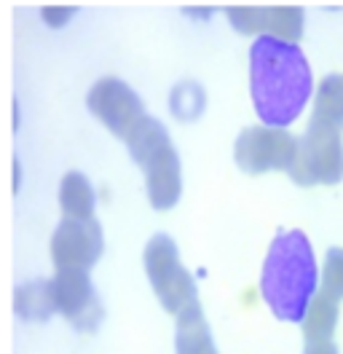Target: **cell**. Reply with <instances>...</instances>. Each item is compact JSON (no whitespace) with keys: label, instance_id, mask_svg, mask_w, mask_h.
<instances>
[{"label":"cell","instance_id":"12","mask_svg":"<svg viewBox=\"0 0 343 354\" xmlns=\"http://www.w3.org/2000/svg\"><path fill=\"white\" fill-rule=\"evenodd\" d=\"M335 325H338V301L317 290V295L311 298L308 309L300 319L306 341H330V335L335 333Z\"/></svg>","mask_w":343,"mask_h":354},{"label":"cell","instance_id":"18","mask_svg":"<svg viewBox=\"0 0 343 354\" xmlns=\"http://www.w3.org/2000/svg\"><path fill=\"white\" fill-rule=\"evenodd\" d=\"M322 292H327L330 298L341 301L343 298V247H330L324 255L322 266Z\"/></svg>","mask_w":343,"mask_h":354},{"label":"cell","instance_id":"2","mask_svg":"<svg viewBox=\"0 0 343 354\" xmlns=\"http://www.w3.org/2000/svg\"><path fill=\"white\" fill-rule=\"evenodd\" d=\"M317 258L303 231H281L268 247L260 292L268 309L284 322H300L317 295Z\"/></svg>","mask_w":343,"mask_h":354},{"label":"cell","instance_id":"16","mask_svg":"<svg viewBox=\"0 0 343 354\" xmlns=\"http://www.w3.org/2000/svg\"><path fill=\"white\" fill-rule=\"evenodd\" d=\"M204 105H207L204 88L198 86L196 81H183L172 91L169 108L180 121H196L204 111Z\"/></svg>","mask_w":343,"mask_h":354},{"label":"cell","instance_id":"15","mask_svg":"<svg viewBox=\"0 0 343 354\" xmlns=\"http://www.w3.org/2000/svg\"><path fill=\"white\" fill-rule=\"evenodd\" d=\"M311 118L341 124L343 127V75H327L322 78L314 94V113Z\"/></svg>","mask_w":343,"mask_h":354},{"label":"cell","instance_id":"6","mask_svg":"<svg viewBox=\"0 0 343 354\" xmlns=\"http://www.w3.org/2000/svg\"><path fill=\"white\" fill-rule=\"evenodd\" d=\"M298 156V140L279 127H250L239 134L234 158L241 172H290Z\"/></svg>","mask_w":343,"mask_h":354},{"label":"cell","instance_id":"11","mask_svg":"<svg viewBox=\"0 0 343 354\" xmlns=\"http://www.w3.org/2000/svg\"><path fill=\"white\" fill-rule=\"evenodd\" d=\"M94 188L84 172H67L59 185V207L64 218L89 221L94 215Z\"/></svg>","mask_w":343,"mask_h":354},{"label":"cell","instance_id":"19","mask_svg":"<svg viewBox=\"0 0 343 354\" xmlns=\"http://www.w3.org/2000/svg\"><path fill=\"white\" fill-rule=\"evenodd\" d=\"M73 14H75V8H70V6H57V8L46 6L43 8V19H46V24H51V27H62L64 22L73 19Z\"/></svg>","mask_w":343,"mask_h":354},{"label":"cell","instance_id":"9","mask_svg":"<svg viewBox=\"0 0 343 354\" xmlns=\"http://www.w3.org/2000/svg\"><path fill=\"white\" fill-rule=\"evenodd\" d=\"M102 228L94 218L73 221L64 218L51 236V261L57 268H89L102 255Z\"/></svg>","mask_w":343,"mask_h":354},{"label":"cell","instance_id":"3","mask_svg":"<svg viewBox=\"0 0 343 354\" xmlns=\"http://www.w3.org/2000/svg\"><path fill=\"white\" fill-rule=\"evenodd\" d=\"M129 153L142 167L148 199L156 209H169L183 194V169L180 156L172 145L167 127L145 115L127 137Z\"/></svg>","mask_w":343,"mask_h":354},{"label":"cell","instance_id":"20","mask_svg":"<svg viewBox=\"0 0 343 354\" xmlns=\"http://www.w3.org/2000/svg\"><path fill=\"white\" fill-rule=\"evenodd\" d=\"M303 354H338L333 341H306Z\"/></svg>","mask_w":343,"mask_h":354},{"label":"cell","instance_id":"8","mask_svg":"<svg viewBox=\"0 0 343 354\" xmlns=\"http://www.w3.org/2000/svg\"><path fill=\"white\" fill-rule=\"evenodd\" d=\"M89 111L102 121L107 129L127 140L129 132L145 118V105L134 88L121 78H102L89 91Z\"/></svg>","mask_w":343,"mask_h":354},{"label":"cell","instance_id":"4","mask_svg":"<svg viewBox=\"0 0 343 354\" xmlns=\"http://www.w3.org/2000/svg\"><path fill=\"white\" fill-rule=\"evenodd\" d=\"M298 185H335L343 180V127L311 118L298 140V156L290 169Z\"/></svg>","mask_w":343,"mask_h":354},{"label":"cell","instance_id":"14","mask_svg":"<svg viewBox=\"0 0 343 354\" xmlns=\"http://www.w3.org/2000/svg\"><path fill=\"white\" fill-rule=\"evenodd\" d=\"M14 306L21 319H48L54 314L51 306V295H48V279H35L17 288L14 295Z\"/></svg>","mask_w":343,"mask_h":354},{"label":"cell","instance_id":"13","mask_svg":"<svg viewBox=\"0 0 343 354\" xmlns=\"http://www.w3.org/2000/svg\"><path fill=\"white\" fill-rule=\"evenodd\" d=\"M263 35L284 41V44H298L300 35H303V8H298V6H266Z\"/></svg>","mask_w":343,"mask_h":354},{"label":"cell","instance_id":"5","mask_svg":"<svg viewBox=\"0 0 343 354\" xmlns=\"http://www.w3.org/2000/svg\"><path fill=\"white\" fill-rule=\"evenodd\" d=\"M145 271L156 298L169 314H180L196 298V282L188 268L180 263L177 244L167 234H156L145 247Z\"/></svg>","mask_w":343,"mask_h":354},{"label":"cell","instance_id":"1","mask_svg":"<svg viewBox=\"0 0 343 354\" xmlns=\"http://www.w3.org/2000/svg\"><path fill=\"white\" fill-rule=\"evenodd\" d=\"M252 102L266 127L284 129L311 100V67L298 44L257 38L250 48Z\"/></svg>","mask_w":343,"mask_h":354},{"label":"cell","instance_id":"17","mask_svg":"<svg viewBox=\"0 0 343 354\" xmlns=\"http://www.w3.org/2000/svg\"><path fill=\"white\" fill-rule=\"evenodd\" d=\"M225 17L241 35H263L266 30V6H231L225 8Z\"/></svg>","mask_w":343,"mask_h":354},{"label":"cell","instance_id":"7","mask_svg":"<svg viewBox=\"0 0 343 354\" xmlns=\"http://www.w3.org/2000/svg\"><path fill=\"white\" fill-rule=\"evenodd\" d=\"M48 295L54 311H59L78 330H94L100 325L102 306L86 268H57L48 279Z\"/></svg>","mask_w":343,"mask_h":354},{"label":"cell","instance_id":"10","mask_svg":"<svg viewBox=\"0 0 343 354\" xmlns=\"http://www.w3.org/2000/svg\"><path fill=\"white\" fill-rule=\"evenodd\" d=\"M177 354H217L198 301L177 314Z\"/></svg>","mask_w":343,"mask_h":354}]
</instances>
